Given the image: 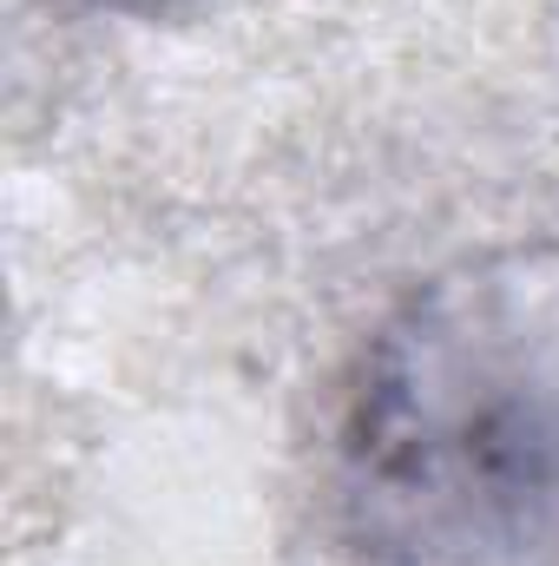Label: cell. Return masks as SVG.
<instances>
[{
    "label": "cell",
    "mask_w": 559,
    "mask_h": 566,
    "mask_svg": "<svg viewBox=\"0 0 559 566\" xmlns=\"http://www.w3.org/2000/svg\"><path fill=\"white\" fill-rule=\"evenodd\" d=\"M336 488L369 566H559V244L467 258L369 336Z\"/></svg>",
    "instance_id": "cell-1"
}]
</instances>
